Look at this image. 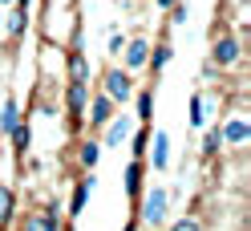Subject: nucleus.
<instances>
[{
  "instance_id": "obj_1",
  "label": "nucleus",
  "mask_w": 251,
  "mask_h": 231,
  "mask_svg": "<svg viewBox=\"0 0 251 231\" xmlns=\"http://www.w3.org/2000/svg\"><path fill=\"white\" fill-rule=\"evenodd\" d=\"M101 94L114 102V105H126V102L134 98V81H130V73L118 69V65H114V69H105V73H101Z\"/></svg>"
},
{
  "instance_id": "obj_2",
  "label": "nucleus",
  "mask_w": 251,
  "mask_h": 231,
  "mask_svg": "<svg viewBox=\"0 0 251 231\" xmlns=\"http://www.w3.org/2000/svg\"><path fill=\"white\" fill-rule=\"evenodd\" d=\"M142 199V211H138V219L142 223H162L166 219V207H170V191L166 187H154V191H146V195H138Z\"/></svg>"
},
{
  "instance_id": "obj_3",
  "label": "nucleus",
  "mask_w": 251,
  "mask_h": 231,
  "mask_svg": "<svg viewBox=\"0 0 251 231\" xmlns=\"http://www.w3.org/2000/svg\"><path fill=\"white\" fill-rule=\"evenodd\" d=\"M85 102H89V81H69L65 85V114H69L73 130L85 122Z\"/></svg>"
},
{
  "instance_id": "obj_4",
  "label": "nucleus",
  "mask_w": 251,
  "mask_h": 231,
  "mask_svg": "<svg viewBox=\"0 0 251 231\" xmlns=\"http://www.w3.org/2000/svg\"><path fill=\"white\" fill-rule=\"evenodd\" d=\"M243 53H239V37H231V33H223L215 41V49H211V65H235Z\"/></svg>"
},
{
  "instance_id": "obj_5",
  "label": "nucleus",
  "mask_w": 251,
  "mask_h": 231,
  "mask_svg": "<svg viewBox=\"0 0 251 231\" xmlns=\"http://www.w3.org/2000/svg\"><path fill=\"white\" fill-rule=\"evenodd\" d=\"M114 110H118V105L109 102L105 94H93V98L85 102V114H89V126H105V122L114 118Z\"/></svg>"
},
{
  "instance_id": "obj_6",
  "label": "nucleus",
  "mask_w": 251,
  "mask_h": 231,
  "mask_svg": "<svg viewBox=\"0 0 251 231\" xmlns=\"http://www.w3.org/2000/svg\"><path fill=\"white\" fill-rule=\"evenodd\" d=\"M130 130H134V126H130V118H126V114L118 118V114H114V118L105 122V138H101V146H122L126 138H130Z\"/></svg>"
},
{
  "instance_id": "obj_7",
  "label": "nucleus",
  "mask_w": 251,
  "mask_h": 231,
  "mask_svg": "<svg viewBox=\"0 0 251 231\" xmlns=\"http://www.w3.org/2000/svg\"><path fill=\"white\" fill-rule=\"evenodd\" d=\"M21 231H61V215H57V211H37V215H25Z\"/></svg>"
},
{
  "instance_id": "obj_8",
  "label": "nucleus",
  "mask_w": 251,
  "mask_h": 231,
  "mask_svg": "<svg viewBox=\"0 0 251 231\" xmlns=\"http://www.w3.org/2000/svg\"><path fill=\"white\" fill-rule=\"evenodd\" d=\"M126 69H146V57H150V41L146 37H134L130 45H126Z\"/></svg>"
},
{
  "instance_id": "obj_9",
  "label": "nucleus",
  "mask_w": 251,
  "mask_h": 231,
  "mask_svg": "<svg viewBox=\"0 0 251 231\" xmlns=\"http://www.w3.org/2000/svg\"><path fill=\"white\" fill-rule=\"evenodd\" d=\"M69 81H89V57L81 53V45L69 49Z\"/></svg>"
},
{
  "instance_id": "obj_10",
  "label": "nucleus",
  "mask_w": 251,
  "mask_h": 231,
  "mask_svg": "<svg viewBox=\"0 0 251 231\" xmlns=\"http://www.w3.org/2000/svg\"><path fill=\"white\" fill-rule=\"evenodd\" d=\"M93 182H98V175H85L81 182H77V187H73V203H69V215H81V207L89 203V191H93Z\"/></svg>"
},
{
  "instance_id": "obj_11",
  "label": "nucleus",
  "mask_w": 251,
  "mask_h": 231,
  "mask_svg": "<svg viewBox=\"0 0 251 231\" xmlns=\"http://www.w3.org/2000/svg\"><path fill=\"white\" fill-rule=\"evenodd\" d=\"M25 28H28V8H17V4H12V12L4 17V25H0V33H8V37H21Z\"/></svg>"
},
{
  "instance_id": "obj_12",
  "label": "nucleus",
  "mask_w": 251,
  "mask_h": 231,
  "mask_svg": "<svg viewBox=\"0 0 251 231\" xmlns=\"http://www.w3.org/2000/svg\"><path fill=\"white\" fill-rule=\"evenodd\" d=\"M142 171H146V166H142V158H134L130 166H126V191H130V199H138V195H142Z\"/></svg>"
},
{
  "instance_id": "obj_13",
  "label": "nucleus",
  "mask_w": 251,
  "mask_h": 231,
  "mask_svg": "<svg viewBox=\"0 0 251 231\" xmlns=\"http://www.w3.org/2000/svg\"><path fill=\"white\" fill-rule=\"evenodd\" d=\"M166 162H170V138L166 130L154 134V171H166Z\"/></svg>"
},
{
  "instance_id": "obj_14",
  "label": "nucleus",
  "mask_w": 251,
  "mask_h": 231,
  "mask_svg": "<svg viewBox=\"0 0 251 231\" xmlns=\"http://www.w3.org/2000/svg\"><path fill=\"white\" fill-rule=\"evenodd\" d=\"M98 158H101V142H93V138H89V142L77 146V162H81L85 171H93V166H98Z\"/></svg>"
},
{
  "instance_id": "obj_15",
  "label": "nucleus",
  "mask_w": 251,
  "mask_h": 231,
  "mask_svg": "<svg viewBox=\"0 0 251 231\" xmlns=\"http://www.w3.org/2000/svg\"><path fill=\"white\" fill-rule=\"evenodd\" d=\"M247 122L243 118H235V122H227V126H223V142H231V146H243L247 142Z\"/></svg>"
},
{
  "instance_id": "obj_16",
  "label": "nucleus",
  "mask_w": 251,
  "mask_h": 231,
  "mask_svg": "<svg viewBox=\"0 0 251 231\" xmlns=\"http://www.w3.org/2000/svg\"><path fill=\"white\" fill-rule=\"evenodd\" d=\"M17 122H21V105H17V98H4V110H0V130L8 134Z\"/></svg>"
},
{
  "instance_id": "obj_17",
  "label": "nucleus",
  "mask_w": 251,
  "mask_h": 231,
  "mask_svg": "<svg viewBox=\"0 0 251 231\" xmlns=\"http://www.w3.org/2000/svg\"><path fill=\"white\" fill-rule=\"evenodd\" d=\"M8 138H12V146H17V154L25 158V150H28V142H33V134H28V122H17V126L8 130Z\"/></svg>"
},
{
  "instance_id": "obj_18",
  "label": "nucleus",
  "mask_w": 251,
  "mask_h": 231,
  "mask_svg": "<svg viewBox=\"0 0 251 231\" xmlns=\"http://www.w3.org/2000/svg\"><path fill=\"white\" fill-rule=\"evenodd\" d=\"M12 215H17V195L0 182V223H12Z\"/></svg>"
},
{
  "instance_id": "obj_19",
  "label": "nucleus",
  "mask_w": 251,
  "mask_h": 231,
  "mask_svg": "<svg viewBox=\"0 0 251 231\" xmlns=\"http://www.w3.org/2000/svg\"><path fill=\"white\" fill-rule=\"evenodd\" d=\"M126 142L134 146V158H146V146H150V130H146V126L138 130V134L130 130V138H126Z\"/></svg>"
},
{
  "instance_id": "obj_20",
  "label": "nucleus",
  "mask_w": 251,
  "mask_h": 231,
  "mask_svg": "<svg viewBox=\"0 0 251 231\" xmlns=\"http://www.w3.org/2000/svg\"><path fill=\"white\" fill-rule=\"evenodd\" d=\"M150 110H154V89H142L138 94V122L142 126H150Z\"/></svg>"
},
{
  "instance_id": "obj_21",
  "label": "nucleus",
  "mask_w": 251,
  "mask_h": 231,
  "mask_svg": "<svg viewBox=\"0 0 251 231\" xmlns=\"http://www.w3.org/2000/svg\"><path fill=\"white\" fill-rule=\"evenodd\" d=\"M170 57H175V49H170V45H158V49H154V57H146V65H150L154 73H162V65H166Z\"/></svg>"
},
{
  "instance_id": "obj_22",
  "label": "nucleus",
  "mask_w": 251,
  "mask_h": 231,
  "mask_svg": "<svg viewBox=\"0 0 251 231\" xmlns=\"http://www.w3.org/2000/svg\"><path fill=\"white\" fill-rule=\"evenodd\" d=\"M219 146H223V130L211 126V130H207V138H202V154L211 158V154H219Z\"/></svg>"
},
{
  "instance_id": "obj_23",
  "label": "nucleus",
  "mask_w": 251,
  "mask_h": 231,
  "mask_svg": "<svg viewBox=\"0 0 251 231\" xmlns=\"http://www.w3.org/2000/svg\"><path fill=\"white\" fill-rule=\"evenodd\" d=\"M202 122H207V118H202V98L195 94L191 98V126H202Z\"/></svg>"
},
{
  "instance_id": "obj_24",
  "label": "nucleus",
  "mask_w": 251,
  "mask_h": 231,
  "mask_svg": "<svg viewBox=\"0 0 251 231\" xmlns=\"http://www.w3.org/2000/svg\"><path fill=\"white\" fill-rule=\"evenodd\" d=\"M170 231H202V227H199V219H191V215H186V219H178Z\"/></svg>"
},
{
  "instance_id": "obj_25",
  "label": "nucleus",
  "mask_w": 251,
  "mask_h": 231,
  "mask_svg": "<svg viewBox=\"0 0 251 231\" xmlns=\"http://www.w3.org/2000/svg\"><path fill=\"white\" fill-rule=\"evenodd\" d=\"M122 49H126V41H122V37H118V33H114V37H109V53H114V57H118V53H122Z\"/></svg>"
},
{
  "instance_id": "obj_26",
  "label": "nucleus",
  "mask_w": 251,
  "mask_h": 231,
  "mask_svg": "<svg viewBox=\"0 0 251 231\" xmlns=\"http://www.w3.org/2000/svg\"><path fill=\"white\" fill-rule=\"evenodd\" d=\"M28 4H33V0H17V8H28Z\"/></svg>"
},
{
  "instance_id": "obj_27",
  "label": "nucleus",
  "mask_w": 251,
  "mask_h": 231,
  "mask_svg": "<svg viewBox=\"0 0 251 231\" xmlns=\"http://www.w3.org/2000/svg\"><path fill=\"white\" fill-rule=\"evenodd\" d=\"M8 4H17V0H0V8H8Z\"/></svg>"
},
{
  "instance_id": "obj_28",
  "label": "nucleus",
  "mask_w": 251,
  "mask_h": 231,
  "mask_svg": "<svg viewBox=\"0 0 251 231\" xmlns=\"http://www.w3.org/2000/svg\"><path fill=\"white\" fill-rule=\"evenodd\" d=\"M0 25H4V12H0Z\"/></svg>"
}]
</instances>
